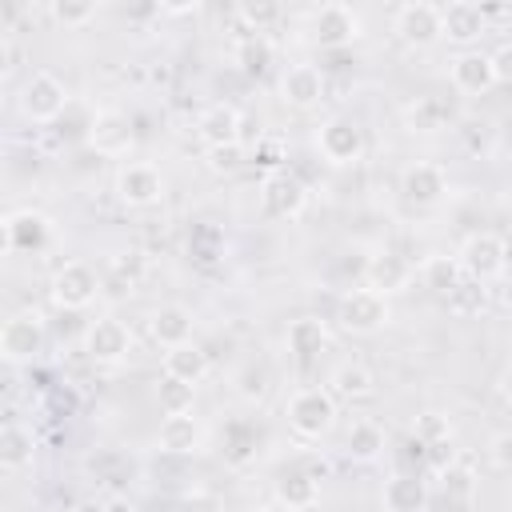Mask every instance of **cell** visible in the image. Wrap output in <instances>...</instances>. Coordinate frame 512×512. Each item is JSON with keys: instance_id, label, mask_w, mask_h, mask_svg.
Listing matches in <instances>:
<instances>
[{"instance_id": "6da1fadb", "label": "cell", "mask_w": 512, "mask_h": 512, "mask_svg": "<svg viewBox=\"0 0 512 512\" xmlns=\"http://www.w3.org/2000/svg\"><path fill=\"white\" fill-rule=\"evenodd\" d=\"M336 404H340V400H336L328 388L304 384V388H296V392L288 396V404H284L288 428H292L296 436H304V440H320V436H328L332 424H336Z\"/></svg>"}, {"instance_id": "7a4b0ae2", "label": "cell", "mask_w": 512, "mask_h": 512, "mask_svg": "<svg viewBox=\"0 0 512 512\" xmlns=\"http://www.w3.org/2000/svg\"><path fill=\"white\" fill-rule=\"evenodd\" d=\"M388 320H392L388 296H380V292H372V288H348V292L336 300V324H340L348 336H376Z\"/></svg>"}, {"instance_id": "3957f363", "label": "cell", "mask_w": 512, "mask_h": 512, "mask_svg": "<svg viewBox=\"0 0 512 512\" xmlns=\"http://www.w3.org/2000/svg\"><path fill=\"white\" fill-rule=\"evenodd\" d=\"M364 128L352 120V116H328L320 128H316V152L332 164V168H348V164H360L364 160Z\"/></svg>"}, {"instance_id": "277c9868", "label": "cell", "mask_w": 512, "mask_h": 512, "mask_svg": "<svg viewBox=\"0 0 512 512\" xmlns=\"http://www.w3.org/2000/svg\"><path fill=\"white\" fill-rule=\"evenodd\" d=\"M44 352V316L36 308H20L0 328V356L8 364H28Z\"/></svg>"}, {"instance_id": "5b68a950", "label": "cell", "mask_w": 512, "mask_h": 512, "mask_svg": "<svg viewBox=\"0 0 512 512\" xmlns=\"http://www.w3.org/2000/svg\"><path fill=\"white\" fill-rule=\"evenodd\" d=\"M460 264H464V276L480 280V284H496L508 268V244L504 236L496 232H472L464 244H460Z\"/></svg>"}, {"instance_id": "8992f818", "label": "cell", "mask_w": 512, "mask_h": 512, "mask_svg": "<svg viewBox=\"0 0 512 512\" xmlns=\"http://www.w3.org/2000/svg\"><path fill=\"white\" fill-rule=\"evenodd\" d=\"M20 104V116L32 120V124H52L64 108H68V88L52 76V72H32L16 96Z\"/></svg>"}, {"instance_id": "52a82bcc", "label": "cell", "mask_w": 512, "mask_h": 512, "mask_svg": "<svg viewBox=\"0 0 512 512\" xmlns=\"http://www.w3.org/2000/svg\"><path fill=\"white\" fill-rule=\"evenodd\" d=\"M96 292H100L96 268L84 264V260H68V264H60V268L52 272V284H48L52 304L64 308V312H80V308H88V304L96 300Z\"/></svg>"}, {"instance_id": "ba28073f", "label": "cell", "mask_w": 512, "mask_h": 512, "mask_svg": "<svg viewBox=\"0 0 512 512\" xmlns=\"http://www.w3.org/2000/svg\"><path fill=\"white\" fill-rule=\"evenodd\" d=\"M392 28L408 48H432L436 40H444V8L428 0L400 4L392 16Z\"/></svg>"}, {"instance_id": "9c48e42d", "label": "cell", "mask_w": 512, "mask_h": 512, "mask_svg": "<svg viewBox=\"0 0 512 512\" xmlns=\"http://www.w3.org/2000/svg\"><path fill=\"white\" fill-rule=\"evenodd\" d=\"M308 32L320 48H344L364 36V24H360V12L348 4H320L308 12Z\"/></svg>"}, {"instance_id": "30bf717a", "label": "cell", "mask_w": 512, "mask_h": 512, "mask_svg": "<svg viewBox=\"0 0 512 512\" xmlns=\"http://www.w3.org/2000/svg\"><path fill=\"white\" fill-rule=\"evenodd\" d=\"M116 200L128 208H152L164 200V176L148 160H128L116 168Z\"/></svg>"}, {"instance_id": "8fae6325", "label": "cell", "mask_w": 512, "mask_h": 512, "mask_svg": "<svg viewBox=\"0 0 512 512\" xmlns=\"http://www.w3.org/2000/svg\"><path fill=\"white\" fill-rule=\"evenodd\" d=\"M452 88L464 92V96H484L496 88L500 80V68H496V52H484V48H464L452 56Z\"/></svg>"}, {"instance_id": "7c38bea8", "label": "cell", "mask_w": 512, "mask_h": 512, "mask_svg": "<svg viewBox=\"0 0 512 512\" xmlns=\"http://www.w3.org/2000/svg\"><path fill=\"white\" fill-rule=\"evenodd\" d=\"M304 204H308V188H304L300 176H292V172H268L264 176V184H260V208H264V216H272V220H296L304 212Z\"/></svg>"}, {"instance_id": "4fadbf2b", "label": "cell", "mask_w": 512, "mask_h": 512, "mask_svg": "<svg viewBox=\"0 0 512 512\" xmlns=\"http://www.w3.org/2000/svg\"><path fill=\"white\" fill-rule=\"evenodd\" d=\"M136 144V128L124 112L116 108H100L92 120H88V148L96 156H128Z\"/></svg>"}, {"instance_id": "5bb4252c", "label": "cell", "mask_w": 512, "mask_h": 512, "mask_svg": "<svg viewBox=\"0 0 512 512\" xmlns=\"http://www.w3.org/2000/svg\"><path fill=\"white\" fill-rule=\"evenodd\" d=\"M84 352H88V360H96V364H120V360L132 352V332H128V324L116 320V316L92 320L88 332H84Z\"/></svg>"}, {"instance_id": "9a60e30c", "label": "cell", "mask_w": 512, "mask_h": 512, "mask_svg": "<svg viewBox=\"0 0 512 512\" xmlns=\"http://www.w3.org/2000/svg\"><path fill=\"white\" fill-rule=\"evenodd\" d=\"M240 128H244V116H240V108L228 104V100L208 104V108L200 112V120H196V136L204 140L208 152H212V148H232V144H240V140H244Z\"/></svg>"}, {"instance_id": "2e32d148", "label": "cell", "mask_w": 512, "mask_h": 512, "mask_svg": "<svg viewBox=\"0 0 512 512\" xmlns=\"http://www.w3.org/2000/svg\"><path fill=\"white\" fill-rule=\"evenodd\" d=\"M444 192H448V176H444V168L432 164V160H416V164H408V168L400 172V196H404L408 204H416V208L440 204Z\"/></svg>"}, {"instance_id": "e0dca14e", "label": "cell", "mask_w": 512, "mask_h": 512, "mask_svg": "<svg viewBox=\"0 0 512 512\" xmlns=\"http://www.w3.org/2000/svg\"><path fill=\"white\" fill-rule=\"evenodd\" d=\"M412 276H416V268L408 264V256H400V252H392V248H380V252L368 256V264H364V280H368V288L380 292V296L404 292V288L412 284Z\"/></svg>"}, {"instance_id": "ac0fdd59", "label": "cell", "mask_w": 512, "mask_h": 512, "mask_svg": "<svg viewBox=\"0 0 512 512\" xmlns=\"http://www.w3.org/2000/svg\"><path fill=\"white\" fill-rule=\"evenodd\" d=\"M324 88H328V80H324V72L316 64H292L280 76V100L288 108H300V112L316 108L324 100Z\"/></svg>"}, {"instance_id": "d6986e66", "label": "cell", "mask_w": 512, "mask_h": 512, "mask_svg": "<svg viewBox=\"0 0 512 512\" xmlns=\"http://www.w3.org/2000/svg\"><path fill=\"white\" fill-rule=\"evenodd\" d=\"M52 236V224L44 212H32V208H20V212H8L4 220V248L8 252H40Z\"/></svg>"}, {"instance_id": "ffe728a7", "label": "cell", "mask_w": 512, "mask_h": 512, "mask_svg": "<svg viewBox=\"0 0 512 512\" xmlns=\"http://www.w3.org/2000/svg\"><path fill=\"white\" fill-rule=\"evenodd\" d=\"M488 32V16L480 4H468V0H456V4H444V40L456 44L460 52L468 44H476L480 36Z\"/></svg>"}, {"instance_id": "44dd1931", "label": "cell", "mask_w": 512, "mask_h": 512, "mask_svg": "<svg viewBox=\"0 0 512 512\" xmlns=\"http://www.w3.org/2000/svg\"><path fill=\"white\" fill-rule=\"evenodd\" d=\"M156 444H160L164 452H172V456H192V452H200V444H204V428H200V420H196L192 412L164 416L160 428H156Z\"/></svg>"}, {"instance_id": "7402d4cb", "label": "cell", "mask_w": 512, "mask_h": 512, "mask_svg": "<svg viewBox=\"0 0 512 512\" xmlns=\"http://www.w3.org/2000/svg\"><path fill=\"white\" fill-rule=\"evenodd\" d=\"M328 344H332V332H328V324L324 320H316V316H300V320H292L288 324V332H284V348L296 356V360H316L320 352H328Z\"/></svg>"}, {"instance_id": "603a6c76", "label": "cell", "mask_w": 512, "mask_h": 512, "mask_svg": "<svg viewBox=\"0 0 512 512\" xmlns=\"http://www.w3.org/2000/svg\"><path fill=\"white\" fill-rule=\"evenodd\" d=\"M192 312L184 304H160L152 316H148V328H152V340L160 348H176V344H188L192 340Z\"/></svg>"}, {"instance_id": "cb8c5ba5", "label": "cell", "mask_w": 512, "mask_h": 512, "mask_svg": "<svg viewBox=\"0 0 512 512\" xmlns=\"http://www.w3.org/2000/svg\"><path fill=\"white\" fill-rule=\"evenodd\" d=\"M380 500L388 512H424L428 508V484L416 472H396V476H388Z\"/></svg>"}, {"instance_id": "d4e9b609", "label": "cell", "mask_w": 512, "mask_h": 512, "mask_svg": "<svg viewBox=\"0 0 512 512\" xmlns=\"http://www.w3.org/2000/svg\"><path fill=\"white\" fill-rule=\"evenodd\" d=\"M164 376L184 380V384H200L208 376V352L196 340L176 344V348H164Z\"/></svg>"}, {"instance_id": "484cf974", "label": "cell", "mask_w": 512, "mask_h": 512, "mask_svg": "<svg viewBox=\"0 0 512 512\" xmlns=\"http://www.w3.org/2000/svg\"><path fill=\"white\" fill-rule=\"evenodd\" d=\"M276 500H280V508H288V512H308V508H316V500H320V480H316L312 472H284V476L276 480Z\"/></svg>"}, {"instance_id": "4316f807", "label": "cell", "mask_w": 512, "mask_h": 512, "mask_svg": "<svg viewBox=\"0 0 512 512\" xmlns=\"http://www.w3.org/2000/svg\"><path fill=\"white\" fill-rule=\"evenodd\" d=\"M328 392H332L336 400L356 404V400H368V396L376 392V376H372L364 364H340V368H332V376H328Z\"/></svg>"}, {"instance_id": "83f0119b", "label": "cell", "mask_w": 512, "mask_h": 512, "mask_svg": "<svg viewBox=\"0 0 512 512\" xmlns=\"http://www.w3.org/2000/svg\"><path fill=\"white\" fill-rule=\"evenodd\" d=\"M420 280H424V288H432L436 296H448V292L464 280V264H460L456 252H436V256H428V260L420 264Z\"/></svg>"}, {"instance_id": "f1b7e54d", "label": "cell", "mask_w": 512, "mask_h": 512, "mask_svg": "<svg viewBox=\"0 0 512 512\" xmlns=\"http://www.w3.org/2000/svg\"><path fill=\"white\" fill-rule=\"evenodd\" d=\"M32 456H36V440H32V432H28L24 424L8 420L4 432H0V464H4L8 472H20V468L32 464Z\"/></svg>"}, {"instance_id": "f546056e", "label": "cell", "mask_w": 512, "mask_h": 512, "mask_svg": "<svg viewBox=\"0 0 512 512\" xmlns=\"http://www.w3.org/2000/svg\"><path fill=\"white\" fill-rule=\"evenodd\" d=\"M344 452L360 464H372L376 456H384V428L376 420H356L344 436Z\"/></svg>"}, {"instance_id": "4dcf8cb0", "label": "cell", "mask_w": 512, "mask_h": 512, "mask_svg": "<svg viewBox=\"0 0 512 512\" xmlns=\"http://www.w3.org/2000/svg\"><path fill=\"white\" fill-rule=\"evenodd\" d=\"M272 56H276V48H272V40L264 32H256V36H248V40L236 44V64L248 76H264L272 68Z\"/></svg>"}, {"instance_id": "1f68e13d", "label": "cell", "mask_w": 512, "mask_h": 512, "mask_svg": "<svg viewBox=\"0 0 512 512\" xmlns=\"http://www.w3.org/2000/svg\"><path fill=\"white\" fill-rule=\"evenodd\" d=\"M488 284H480V280H472V276H464L444 300H448V308L456 312V316H476V312H484V304H488Z\"/></svg>"}, {"instance_id": "d6a6232c", "label": "cell", "mask_w": 512, "mask_h": 512, "mask_svg": "<svg viewBox=\"0 0 512 512\" xmlns=\"http://www.w3.org/2000/svg\"><path fill=\"white\" fill-rule=\"evenodd\" d=\"M156 404H160V412H164V416L192 412V404H196V384H184V380L164 376V380L156 384Z\"/></svg>"}, {"instance_id": "836d02e7", "label": "cell", "mask_w": 512, "mask_h": 512, "mask_svg": "<svg viewBox=\"0 0 512 512\" xmlns=\"http://www.w3.org/2000/svg\"><path fill=\"white\" fill-rule=\"evenodd\" d=\"M48 16L64 28H84L88 20H96V4H88V0H52Z\"/></svg>"}, {"instance_id": "e575fe53", "label": "cell", "mask_w": 512, "mask_h": 512, "mask_svg": "<svg viewBox=\"0 0 512 512\" xmlns=\"http://www.w3.org/2000/svg\"><path fill=\"white\" fill-rule=\"evenodd\" d=\"M444 120H448V108H444L440 100H432V96H420V100L408 108L412 132H416V128H420V132H436V128H444Z\"/></svg>"}, {"instance_id": "d590c367", "label": "cell", "mask_w": 512, "mask_h": 512, "mask_svg": "<svg viewBox=\"0 0 512 512\" xmlns=\"http://www.w3.org/2000/svg\"><path fill=\"white\" fill-rule=\"evenodd\" d=\"M412 436L420 440V444H436V440H452V424L440 416V412H424V416H416V424H412Z\"/></svg>"}, {"instance_id": "8d00e7d4", "label": "cell", "mask_w": 512, "mask_h": 512, "mask_svg": "<svg viewBox=\"0 0 512 512\" xmlns=\"http://www.w3.org/2000/svg\"><path fill=\"white\" fill-rule=\"evenodd\" d=\"M236 392H240L248 404H260V400L268 396V372L256 368V364H248V368L236 376Z\"/></svg>"}, {"instance_id": "74e56055", "label": "cell", "mask_w": 512, "mask_h": 512, "mask_svg": "<svg viewBox=\"0 0 512 512\" xmlns=\"http://www.w3.org/2000/svg\"><path fill=\"white\" fill-rule=\"evenodd\" d=\"M440 480H444V496H448V500H464V504H468L472 492H476V480H472L468 468H456V464H452V468L440 472Z\"/></svg>"}, {"instance_id": "f35d334b", "label": "cell", "mask_w": 512, "mask_h": 512, "mask_svg": "<svg viewBox=\"0 0 512 512\" xmlns=\"http://www.w3.org/2000/svg\"><path fill=\"white\" fill-rule=\"evenodd\" d=\"M208 164H212V172H236V168L244 164V144L212 148V152H208Z\"/></svg>"}, {"instance_id": "ab89813d", "label": "cell", "mask_w": 512, "mask_h": 512, "mask_svg": "<svg viewBox=\"0 0 512 512\" xmlns=\"http://www.w3.org/2000/svg\"><path fill=\"white\" fill-rule=\"evenodd\" d=\"M488 460L500 468V472H512V432H496L488 440Z\"/></svg>"}, {"instance_id": "60d3db41", "label": "cell", "mask_w": 512, "mask_h": 512, "mask_svg": "<svg viewBox=\"0 0 512 512\" xmlns=\"http://www.w3.org/2000/svg\"><path fill=\"white\" fill-rule=\"evenodd\" d=\"M424 460H428L436 472H444V468H452V464H456V444H452V440L424 444Z\"/></svg>"}, {"instance_id": "b9f144b4", "label": "cell", "mask_w": 512, "mask_h": 512, "mask_svg": "<svg viewBox=\"0 0 512 512\" xmlns=\"http://www.w3.org/2000/svg\"><path fill=\"white\" fill-rule=\"evenodd\" d=\"M240 16H244L248 24H256V32H264V24L280 20V8H276V4H244Z\"/></svg>"}, {"instance_id": "7bdbcfd3", "label": "cell", "mask_w": 512, "mask_h": 512, "mask_svg": "<svg viewBox=\"0 0 512 512\" xmlns=\"http://www.w3.org/2000/svg\"><path fill=\"white\" fill-rule=\"evenodd\" d=\"M492 296L500 300V308H508V312H512V264H508V268H504V276L492 284Z\"/></svg>"}, {"instance_id": "ee69618b", "label": "cell", "mask_w": 512, "mask_h": 512, "mask_svg": "<svg viewBox=\"0 0 512 512\" xmlns=\"http://www.w3.org/2000/svg\"><path fill=\"white\" fill-rule=\"evenodd\" d=\"M176 512H216V500H212V496H200V492H196V496H188V500H184V504H180Z\"/></svg>"}, {"instance_id": "f6af8a7d", "label": "cell", "mask_w": 512, "mask_h": 512, "mask_svg": "<svg viewBox=\"0 0 512 512\" xmlns=\"http://www.w3.org/2000/svg\"><path fill=\"white\" fill-rule=\"evenodd\" d=\"M496 392H500V400L512 408V364L500 372V380H496Z\"/></svg>"}, {"instance_id": "bcb514c9", "label": "cell", "mask_w": 512, "mask_h": 512, "mask_svg": "<svg viewBox=\"0 0 512 512\" xmlns=\"http://www.w3.org/2000/svg\"><path fill=\"white\" fill-rule=\"evenodd\" d=\"M168 12H176V16H184V12H196V4H168Z\"/></svg>"}, {"instance_id": "7dc6e473", "label": "cell", "mask_w": 512, "mask_h": 512, "mask_svg": "<svg viewBox=\"0 0 512 512\" xmlns=\"http://www.w3.org/2000/svg\"><path fill=\"white\" fill-rule=\"evenodd\" d=\"M508 212H512V192H508Z\"/></svg>"}]
</instances>
